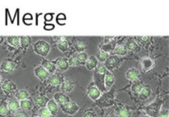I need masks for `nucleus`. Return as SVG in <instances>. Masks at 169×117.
Wrapping results in <instances>:
<instances>
[{
  "mask_svg": "<svg viewBox=\"0 0 169 117\" xmlns=\"http://www.w3.org/2000/svg\"><path fill=\"white\" fill-rule=\"evenodd\" d=\"M33 49H34V51L37 55L46 57V56L48 55L49 52L51 51V46L46 41L41 40V41H36V43L34 44Z\"/></svg>",
  "mask_w": 169,
  "mask_h": 117,
  "instance_id": "obj_1",
  "label": "nucleus"
},
{
  "mask_svg": "<svg viewBox=\"0 0 169 117\" xmlns=\"http://www.w3.org/2000/svg\"><path fill=\"white\" fill-rule=\"evenodd\" d=\"M60 107H61L62 111L67 114H69V115H74L79 109L77 104L75 102H71V101L67 102L65 104L60 105Z\"/></svg>",
  "mask_w": 169,
  "mask_h": 117,
  "instance_id": "obj_2",
  "label": "nucleus"
},
{
  "mask_svg": "<svg viewBox=\"0 0 169 117\" xmlns=\"http://www.w3.org/2000/svg\"><path fill=\"white\" fill-rule=\"evenodd\" d=\"M54 101L58 104H60V105H63V104H65L67 102H70L69 97L64 92H56L54 95Z\"/></svg>",
  "mask_w": 169,
  "mask_h": 117,
  "instance_id": "obj_3",
  "label": "nucleus"
},
{
  "mask_svg": "<svg viewBox=\"0 0 169 117\" xmlns=\"http://www.w3.org/2000/svg\"><path fill=\"white\" fill-rule=\"evenodd\" d=\"M34 73H35V75L41 80H45L49 77V74H50L41 65L36 66L34 69Z\"/></svg>",
  "mask_w": 169,
  "mask_h": 117,
  "instance_id": "obj_4",
  "label": "nucleus"
},
{
  "mask_svg": "<svg viewBox=\"0 0 169 117\" xmlns=\"http://www.w3.org/2000/svg\"><path fill=\"white\" fill-rule=\"evenodd\" d=\"M15 66L16 64L14 62L9 61V60H4V61L2 62V64L0 65V69L6 72V73H12L14 70Z\"/></svg>",
  "mask_w": 169,
  "mask_h": 117,
  "instance_id": "obj_5",
  "label": "nucleus"
},
{
  "mask_svg": "<svg viewBox=\"0 0 169 117\" xmlns=\"http://www.w3.org/2000/svg\"><path fill=\"white\" fill-rule=\"evenodd\" d=\"M54 63L55 64V67H57L58 69H60V71H66L69 67L68 61L64 58H58Z\"/></svg>",
  "mask_w": 169,
  "mask_h": 117,
  "instance_id": "obj_6",
  "label": "nucleus"
},
{
  "mask_svg": "<svg viewBox=\"0 0 169 117\" xmlns=\"http://www.w3.org/2000/svg\"><path fill=\"white\" fill-rule=\"evenodd\" d=\"M140 75L139 73V71L137 69L135 68H131L127 70L126 73H125V76H126V78L128 80H130V81H134L136 79H138Z\"/></svg>",
  "mask_w": 169,
  "mask_h": 117,
  "instance_id": "obj_7",
  "label": "nucleus"
},
{
  "mask_svg": "<svg viewBox=\"0 0 169 117\" xmlns=\"http://www.w3.org/2000/svg\"><path fill=\"white\" fill-rule=\"evenodd\" d=\"M160 105H161V104L156 103V102L152 103L150 106H149V107L146 108V112L149 114L150 116L152 117L156 116L158 115V113H159Z\"/></svg>",
  "mask_w": 169,
  "mask_h": 117,
  "instance_id": "obj_8",
  "label": "nucleus"
},
{
  "mask_svg": "<svg viewBox=\"0 0 169 117\" xmlns=\"http://www.w3.org/2000/svg\"><path fill=\"white\" fill-rule=\"evenodd\" d=\"M41 66L43 67L49 73H54L55 72V70H56V67L55 65V64L53 62L46 60H42Z\"/></svg>",
  "mask_w": 169,
  "mask_h": 117,
  "instance_id": "obj_9",
  "label": "nucleus"
},
{
  "mask_svg": "<svg viewBox=\"0 0 169 117\" xmlns=\"http://www.w3.org/2000/svg\"><path fill=\"white\" fill-rule=\"evenodd\" d=\"M87 96L90 97L92 100H97L98 99L100 96H101V92L99 91L97 87L92 86L91 87L88 88V91H87Z\"/></svg>",
  "mask_w": 169,
  "mask_h": 117,
  "instance_id": "obj_10",
  "label": "nucleus"
},
{
  "mask_svg": "<svg viewBox=\"0 0 169 117\" xmlns=\"http://www.w3.org/2000/svg\"><path fill=\"white\" fill-rule=\"evenodd\" d=\"M47 109L49 110L50 113L51 114L52 116H56L58 114V111H59V107H58V105L57 103L54 100H49L47 104Z\"/></svg>",
  "mask_w": 169,
  "mask_h": 117,
  "instance_id": "obj_11",
  "label": "nucleus"
},
{
  "mask_svg": "<svg viewBox=\"0 0 169 117\" xmlns=\"http://www.w3.org/2000/svg\"><path fill=\"white\" fill-rule=\"evenodd\" d=\"M98 64V60H97V58L94 55H91L90 57L87 58V61L85 63V65H86L88 70H92L97 67Z\"/></svg>",
  "mask_w": 169,
  "mask_h": 117,
  "instance_id": "obj_12",
  "label": "nucleus"
},
{
  "mask_svg": "<svg viewBox=\"0 0 169 117\" xmlns=\"http://www.w3.org/2000/svg\"><path fill=\"white\" fill-rule=\"evenodd\" d=\"M141 64H142V68H143V70L148 71L154 66V61L150 58L145 57L141 60Z\"/></svg>",
  "mask_w": 169,
  "mask_h": 117,
  "instance_id": "obj_13",
  "label": "nucleus"
},
{
  "mask_svg": "<svg viewBox=\"0 0 169 117\" xmlns=\"http://www.w3.org/2000/svg\"><path fill=\"white\" fill-rule=\"evenodd\" d=\"M115 82V78L114 75L110 71L106 72V76H105V85L107 88L109 89L112 86L113 83Z\"/></svg>",
  "mask_w": 169,
  "mask_h": 117,
  "instance_id": "obj_14",
  "label": "nucleus"
},
{
  "mask_svg": "<svg viewBox=\"0 0 169 117\" xmlns=\"http://www.w3.org/2000/svg\"><path fill=\"white\" fill-rule=\"evenodd\" d=\"M73 87H74L73 82L69 81V80H66V81H64L62 83L61 90L64 93H68V92H72Z\"/></svg>",
  "mask_w": 169,
  "mask_h": 117,
  "instance_id": "obj_15",
  "label": "nucleus"
},
{
  "mask_svg": "<svg viewBox=\"0 0 169 117\" xmlns=\"http://www.w3.org/2000/svg\"><path fill=\"white\" fill-rule=\"evenodd\" d=\"M2 88L3 91H5L6 92H9L13 91V90H16L17 89V86L14 82L10 81H5L3 85H2Z\"/></svg>",
  "mask_w": 169,
  "mask_h": 117,
  "instance_id": "obj_16",
  "label": "nucleus"
},
{
  "mask_svg": "<svg viewBox=\"0 0 169 117\" xmlns=\"http://www.w3.org/2000/svg\"><path fill=\"white\" fill-rule=\"evenodd\" d=\"M7 104H8V110L13 111H17L20 108V103H19L17 99H11Z\"/></svg>",
  "mask_w": 169,
  "mask_h": 117,
  "instance_id": "obj_17",
  "label": "nucleus"
},
{
  "mask_svg": "<svg viewBox=\"0 0 169 117\" xmlns=\"http://www.w3.org/2000/svg\"><path fill=\"white\" fill-rule=\"evenodd\" d=\"M151 93H152V91H151L150 87H143L142 89H141V91L139 92V97L141 99H143V100L147 99L151 95Z\"/></svg>",
  "mask_w": 169,
  "mask_h": 117,
  "instance_id": "obj_18",
  "label": "nucleus"
},
{
  "mask_svg": "<svg viewBox=\"0 0 169 117\" xmlns=\"http://www.w3.org/2000/svg\"><path fill=\"white\" fill-rule=\"evenodd\" d=\"M48 82L50 84H51L52 86H57L59 84H60L61 79L59 75L57 74H52L51 76L48 77Z\"/></svg>",
  "mask_w": 169,
  "mask_h": 117,
  "instance_id": "obj_19",
  "label": "nucleus"
},
{
  "mask_svg": "<svg viewBox=\"0 0 169 117\" xmlns=\"http://www.w3.org/2000/svg\"><path fill=\"white\" fill-rule=\"evenodd\" d=\"M20 108H21L24 111H29L33 107V103L31 101L26 99V100H21L20 102Z\"/></svg>",
  "mask_w": 169,
  "mask_h": 117,
  "instance_id": "obj_20",
  "label": "nucleus"
},
{
  "mask_svg": "<svg viewBox=\"0 0 169 117\" xmlns=\"http://www.w3.org/2000/svg\"><path fill=\"white\" fill-rule=\"evenodd\" d=\"M58 48L63 52L66 51L69 49V43L66 41L65 37H61L60 38V41H59V43H58Z\"/></svg>",
  "mask_w": 169,
  "mask_h": 117,
  "instance_id": "obj_21",
  "label": "nucleus"
},
{
  "mask_svg": "<svg viewBox=\"0 0 169 117\" xmlns=\"http://www.w3.org/2000/svg\"><path fill=\"white\" fill-rule=\"evenodd\" d=\"M15 97L16 99L20 100V101H21V100H26V99L29 98V94L25 90H19V91H17V92H16Z\"/></svg>",
  "mask_w": 169,
  "mask_h": 117,
  "instance_id": "obj_22",
  "label": "nucleus"
},
{
  "mask_svg": "<svg viewBox=\"0 0 169 117\" xmlns=\"http://www.w3.org/2000/svg\"><path fill=\"white\" fill-rule=\"evenodd\" d=\"M49 101V99L46 97H35V102H36V104L38 106V107H45L46 104H47V102Z\"/></svg>",
  "mask_w": 169,
  "mask_h": 117,
  "instance_id": "obj_23",
  "label": "nucleus"
},
{
  "mask_svg": "<svg viewBox=\"0 0 169 117\" xmlns=\"http://www.w3.org/2000/svg\"><path fill=\"white\" fill-rule=\"evenodd\" d=\"M87 58H88V55H87L86 53L84 52H80L77 55V61L78 64H81V65H83L85 64V63L87 61Z\"/></svg>",
  "mask_w": 169,
  "mask_h": 117,
  "instance_id": "obj_24",
  "label": "nucleus"
},
{
  "mask_svg": "<svg viewBox=\"0 0 169 117\" xmlns=\"http://www.w3.org/2000/svg\"><path fill=\"white\" fill-rule=\"evenodd\" d=\"M114 53L116 55H125L127 53V49H126L125 46L119 45V46H116V48L114 49Z\"/></svg>",
  "mask_w": 169,
  "mask_h": 117,
  "instance_id": "obj_25",
  "label": "nucleus"
},
{
  "mask_svg": "<svg viewBox=\"0 0 169 117\" xmlns=\"http://www.w3.org/2000/svg\"><path fill=\"white\" fill-rule=\"evenodd\" d=\"M7 41L9 43V45L14 47H17L20 45V38L17 36H8Z\"/></svg>",
  "mask_w": 169,
  "mask_h": 117,
  "instance_id": "obj_26",
  "label": "nucleus"
},
{
  "mask_svg": "<svg viewBox=\"0 0 169 117\" xmlns=\"http://www.w3.org/2000/svg\"><path fill=\"white\" fill-rule=\"evenodd\" d=\"M108 57H109V54L107 52H106L105 51H100L97 55V60L103 63L107 60Z\"/></svg>",
  "mask_w": 169,
  "mask_h": 117,
  "instance_id": "obj_27",
  "label": "nucleus"
},
{
  "mask_svg": "<svg viewBox=\"0 0 169 117\" xmlns=\"http://www.w3.org/2000/svg\"><path fill=\"white\" fill-rule=\"evenodd\" d=\"M143 87V84H142V82L140 81L135 82H134L133 85L131 87V90L134 93H139V92L141 91V89H142Z\"/></svg>",
  "mask_w": 169,
  "mask_h": 117,
  "instance_id": "obj_28",
  "label": "nucleus"
},
{
  "mask_svg": "<svg viewBox=\"0 0 169 117\" xmlns=\"http://www.w3.org/2000/svg\"><path fill=\"white\" fill-rule=\"evenodd\" d=\"M106 64L108 68H113L115 65H116V63H117V57H115V56H112V57H110L108 58L107 60H106Z\"/></svg>",
  "mask_w": 169,
  "mask_h": 117,
  "instance_id": "obj_29",
  "label": "nucleus"
},
{
  "mask_svg": "<svg viewBox=\"0 0 169 117\" xmlns=\"http://www.w3.org/2000/svg\"><path fill=\"white\" fill-rule=\"evenodd\" d=\"M8 104L4 102H0V115L5 116L8 114Z\"/></svg>",
  "mask_w": 169,
  "mask_h": 117,
  "instance_id": "obj_30",
  "label": "nucleus"
},
{
  "mask_svg": "<svg viewBox=\"0 0 169 117\" xmlns=\"http://www.w3.org/2000/svg\"><path fill=\"white\" fill-rule=\"evenodd\" d=\"M74 46L76 48V50L79 52L81 51H83L85 49H86V44L83 42V41H77L75 43H74Z\"/></svg>",
  "mask_w": 169,
  "mask_h": 117,
  "instance_id": "obj_31",
  "label": "nucleus"
},
{
  "mask_svg": "<svg viewBox=\"0 0 169 117\" xmlns=\"http://www.w3.org/2000/svg\"><path fill=\"white\" fill-rule=\"evenodd\" d=\"M38 115L40 117H51V113L46 107H41L38 112Z\"/></svg>",
  "mask_w": 169,
  "mask_h": 117,
  "instance_id": "obj_32",
  "label": "nucleus"
},
{
  "mask_svg": "<svg viewBox=\"0 0 169 117\" xmlns=\"http://www.w3.org/2000/svg\"><path fill=\"white\" fill-rule=\"evenodd\" d=\"M30 44V38L28 36H22L20 39V45H21L22 48H27Z\"/></svg>",
  "mask_w": 169,
  "mask_h": 117,
  "instance_id": "obj_33",
  "label": "nucleus"
},
{
  "mask_svg": "<svg viewBox=\"0 0 169 117\" xmlns=\"http://www.w3.org/2000/svg\"><path fill=\"white\" fill-rule=\"evenodd\" d=\"M118 115L120 117H130V112L125 108H121L119 110Z\"/></svg>",
  "mask_w": 169,
  "mask_h": 117,
  "instance_id": "obj_34",
  "label": "nucleus"
},
{
  "mask_svg": "<svg viewBox=\"0 0 169 117\" xmlns=\"http://www.w3.org/2000/svg\"><path fill=\"white\" fill-rule=\"evenodd\" d=\"M96 70L98 71V73H102V74L106 73V72L107 71V67L105 66L104 64H103L102 63H101V64H98V65L96 67Z\"/></svg>",
  "mask_w": 169,
  "mask_h": 117,
  "instance_id": "obj_35",
  "label": "nucleus"
},
{
  "mask_svg": "<svg viewBox=\"0 0 169 117\" xmlns=\"http://www.w3.org/2000/svg\"><path fill=\"white\" fill-rule=\"evenodd\" d=\"M126 49L127 50H130V51H134L135 49H136V47H137V44L133 41H130L127 42V44H126Z\"/></svg>",
  "mask_w": 169,
  "mask_h": 117,
  "instance_id": "obj_36",
  "label": "nucleus"
},
{
  "mask_svg": "<svg viewBox=\"0 0 169 117\" xmlns=\"http://www.w3.org/2000/svg\"><path fill=\"white\" fill-rule=\"evenodd\" d=\"M68 64L70 66H75L78 64V61H77V55H74L71 56L68 61Z\"/></svg>",
  "mask_w": 169,
  "mask_h": 117,
  "instance_id": "obj_37",
  "label": "nucleus"
},
{
  "mask_svg": "<svg viewBox=\"0 0 169 117\" xmlns=\"http://www.w3.org/2000/svg\"><path fill=\"white\" fill-rule=\"evenodd\" d=\"M83 117H97V115L93 111V110H87L83 115Z\"/></svg>",
  "mask_w": 169,
  "mask_h": 117,
  "instance_id": "obj_38",
  "label": "nucleus"
},
{
  "mask_svg": "<svg viewBox=\"0 0 169 117\" xmlns=\"http://www.w3.org/2000/svg\"><path fill=\"white\" fill-rule=\"evenodd\" d=\"M13 117H28V116L24 112H18V113L15 114Z\"/></svg>",
  "mask_w": 169,
  "mask_h": 117,
  "instance_id": "obj_39",
  "label": "nucleus"
},
{
  "mask_svg": "<svg viewBox=\"0 0 169 117\" xmlns=\"http://www.w3.org/2000/svg\"><path fill=\"white\" fill-rule=\"evenodd\" d=\"M159 117H168V110L163 111L160 113Z\"/></svg>",
  "mask_w": 169,
  "mask_h": 117,
  "instance_id": "obj_40",
  "label": "nucleus"
},
{
  "mask_svg": "<svg viewBox=\"0 0 169 117\" xmlns=\"http://www.w3.org/2000/svg\"><path fill=\"white\" fill-rule=\"evenodd\" d=\"M66 17H65V15L64 14H63V13H60V14H59V15L57 16V20H58V21L60 20H65L66 18H65Z\"/></svg>",
  "mask_w": 169,
  "mask_h": 117,
  "instance_id": "obj_41",
  "label": "nucleus"
},
{
  "mask_svg": "<svg viewBox=\"0 0 169 117\" xmlns=\"http://www.w3.org/2000/svg\"><path fill=\"white\" fill-rule=\"evenodd\" d=\"M54 27H55V26L53 25V24H46L45 25V29L46 30H52V29H54Z\"/></svg>",
  "mask_w": 169,
  "mask_h": 117,
  "instance_id": "obj_42",
  "label": "nucleus"
},
{
  "mask_svg": "<svg viewBox=\"0 0 169 117\" xmlns=\"http://www.w3.org/2000/svg\"><path fill=\"white\" fill-rule=\"evenodd\" d=\"M139 39L141 41H148L149 40V36H140V37H139Z\"/></svg>",
  "mask_w": 169,
  "mask_h": 117,
  "instance_id": "obj_43",
  "label": "nucleus"
},
{
  "mask_svg": "<svg viewBox=\"0 0 169 117\" xmlns=\"http://www.w3.org/2000/svg\"><path fill=\"white\" fill-rule=\"evenodd\" d=\"M32 19V16L29 13H26V15L24 16V20H31Z\"/></svg>",
  "mask_w": 169,
  "mask_h": 117,
  "instance_id": "obj_44",
  "label": "nucleus"
},
{
  "mask_svg": "<svg viewBox=\"0 0 169 117\" xmlns=\"http://www.w3.org/2000/svg\"><path fill=\"white\" fill-rule=\"evenodd\" d=\"M45 18H46V21H51L52 15L51 14H50V13H48V14H46V15L45 16Z\"/></svg>",
  "mask_w": 169,
  "mask_h": 117,
  "instance_id": "obj_45",
  "label": "nucleus"
},
{
  "mask_svg": "<svg viewBox=\"0 0 169 117\" xmlns=\"http://www.w3.org/2000/svg\"><path fill=\"white\" fill-rule=\"evenodd\" d=\"M106 117H116V116H115L114 114H112V113H110V114L107 115V116H106Z\"/></svg>",
  "mask_w": 169,
  "mask_h": 117,
  "instance_id": "obj_46",
  "label": "nucleus"
},
{
  "mask_svg": "<svg viewBox=\"0 0 169 117\" xmlns=\"http://www.w3.org/2000/svg\"><path fill=\"white\" fill-rule=\"evenodd\" d=\"M2 41H3V37H2V36H0V43L2 42Z\"/></svg>",
  "mask_w": 169,
  "mask_h": 117,
  "instance_id": "obj_47",
  "label": "nucleus"
},
{
  "mask_svg": "<svg viewBox=\"0 0 169 117\" xmlns=\"http://www.w3.org/2000/svg\"><path fill=\"white\" fill-rule=\"evenodd\" d=\"M145 117H149V116H145Z\"/></svg>",
  "mask_w": 169,
  "mask_h": 117,
  "instance_id": "obj_48",
  "label": "nucleus"
},
{
  "mask_svg": "<svg viewBox=\"0 0 169 117\" xmlns=\"http://www.w3.org/2000/svg\"><path fill=\"white\" fill-rule=\"evenodd\" d=\"M37 117H38V116H37ZM39 117H40V116H39Z\"/></svg>",
  "mask_w": 169,
  "mask_h": 117,
  "instance_id": "obj_49",
  "label": "nucleus"
}]
</instances>
